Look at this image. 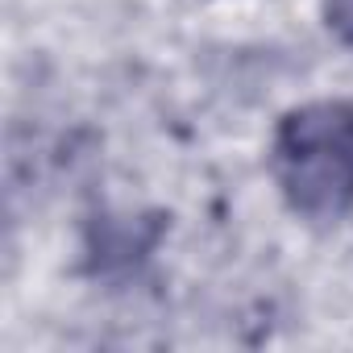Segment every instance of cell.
I'll list each match as a JSON object with an SVG mask.
<instances>
[{
	"label": "cell",
	"mask_w": 353,
	"mask_h": 353,
	"mask_svg": "<svg viewBox=\"0 0 353 353\" xmlns=\"http://www.w3.org/2000/svg\"><path fill=\"white\" fill-rule=\"evenodd\" d=\"M324 26L345 46H353V0H324Z\"/></svg>",
	"instance_id": "7a4b0ae2"
},
{
	"label": "cell",
	"mask_w": 353,
	"mask_h": 353,
	"mask_svg": "<svg viewBox=\"0 0 353 353\" xmlns=\"http://www.w3.org/2000/svg\"><path fill=\"white\" fill-rule=\"evenodd\" d=\"M274 183L287 208L312 225L353 212V100H316L291 108L274 129Z\"/></svg>",
	"instance_id": "6da1fadb"
}]
</instances>
